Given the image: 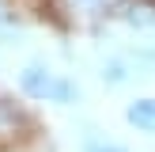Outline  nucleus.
<instances>
[{
	"mask_svg": "<svg viewBox=\"0 0 155 152\" xmlns=\"http://www.w3.org/2000/svg\"><path fill=\"white\" fill-rule=\"evenodd\" d=\"M19 88L27 99H38V103H76L80 99V88H76L68 76L53 72L49 65H42V61H30L27 68L19 72Z\"/></svg>",
	"mask_w": 155,
	"mask_h": 152,
	"instance_id": "obj_1",
	"label": "nucleus"
},
{
	"mask_svg": "<svg viewBox=\"0 0 155 152\" xmlns=\"http://www.w3.org/2000/svg\"><path fill=\"white\" fill-rule=\"evenodd\" d=\"M57 8L72 23H91V19H102L106 12H114L117 0H57Z\"/></svg>",
	"mask_w": 155,
	"mask_h": 152,
	"instance_id": "obj_2",
	"label": "nucleus"
},
{
	"mask_svg": "<svg viewBox=\"0 0 155 152\" xmlns=\"http://www.w3.org/2000/svg\"><path fill=\"white\" fill-rule=\"evenodd\" d=\"M125 122L144 137H155V95H140L125 106Z\"/></svg>",
	"mask_w": 155,
	"mask_h": 152,
	"instance_id": "obj_3",
	"label": "nucleus"
},
{
	"mask_svg": "<svg viewBox=\"0 0 155 152\" xmlns=\"http://www.w3.org/2000/svg\"><path fill=\"white\" fill-rule=\"evenodd\" d=\"M129 80H133V65H129L125 57H110L102 65V84L106 88H125Z\"/></svg>",
	"mask_w": 155,
	"mask_h": 152,
	"instance_id": "obj_4",
	"label": "nucleus"
},
{
	"mask_svg": "<svg viewBox=\"0 0 155 152\" xmlns=\"http://www.w3.org/2000/svg\"><path fill=\"white\" fill-rule=\"evenodd\" d=\"M125 23L136 30H151L155 27V4H144V0H136V4L125 8Z\"/></svg>",
	"mask_w": 155,
	"mask_h": 152,
	"instance_id": "obj_5",
	"label": "nucleus"
},
{
	"mask_svg": "<svg viewBox=\"0 0 155 152\" xmlns=\"http://www.w3.org/2000/svg\"><path fill=\"white\" fill-rule=\"evenodd\" d=\"M83 152H133V148H125L121 141H110V137H95L91 133L87 141H83Z\"/></svg>",
	"mask_w": 155,
	"mask_h": 152,
	"instance_id": "obj_6",
	"label": "nucleus"
}]
</instances>
